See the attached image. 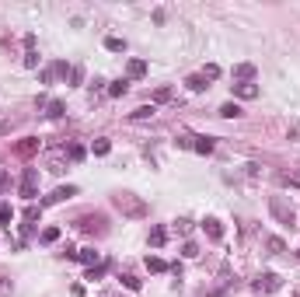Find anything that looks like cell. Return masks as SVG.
Segmentation results:
<instances>
[{"label": "cell", "mask_w": 300, "mask_h": 297, "mask_svg": "<svg viewBox=\"0 0 300 297\" xmlns=\"http://www.w3.org/2000/svg\"><path fill=\"white\" fill-rule=\"evenodd\" d=\"M112 206H116L122 217H133V220H143L150 210H147V203L140 199V196H133V193H116L112 196Z\"/></svg>", "instance_id": "1"}, {"label": "cell", "mask_w": 300, "mask_h": 297, "mask_svg": "<svg viewBox=\"0 0 300 297\" xmlns=\"http://www.w3.org/2000/svg\"><path fill=\"white\" fill-rule=\"evenodd\" d=\"M269 213L279 220V224H286V228H293V210H290V203L283 199V196H269Z\"/></svg>", "instance_id": "2"}, {"label": "cell", "mask_w": 300, "mask_h": 297, "mask_svg": "<svg viewBox=\"0 0 300 297\" xmlns=\"http://www.w3.org/2000/svg\"><path fill=\"white\" fill-rule=\"evenodd\" d=\"M251 287H255V294H276V290L283 287V280H279L276 273H262V276H258Z\"/></svg>", "instance_id": "3"}, {"label": "cell", "mask_w": 300, "mask_h": 297, "mask_svg": "<svg viewBox=\"0 0 300 297\" xmlns=\"http://www.w3.org/2000/svg\"><path fill=\"white\" fill-rule=\"evenodd\" d=\"M77 196V185H60V189H53L39 206H53V203H66V199H73Z\"/></svg>", "instance_id": "4"}, {"label": "cell", "mask_w": 300, "mask_h": 297, "mask_svg": "<svg viewBox=\"0 0 300 297\" xmlns=\"http://www.w3.org/2000/svg\"><path fill=\"white\" fill-rule=\"evenodd\" d=\"M35 182H39V171L35 168H25V178H21V196L31 203L35 199Z\"/></svg>", "instance_id": "5"}, {"label": "cell", "mask_w": 300, "mask_h": 297, "mask_svg": "<svg viewBox=\"0 0 300 297\" xmlns=\"http://www.w3.org/2000/svg\"><path fill=\"white\" fill-rule=\"evenodd\" d=\"M234 81L251 84V81H255V63H238V66H234Z\"/></svg>", "instance_id": "6"}, {"label": "cell", "mask_w": 300, "mask_h": 297, "mask_svg": "<svg viewBox=\"0 0 300 297\" xmlns=\"http://www.w3.org/2000/svg\"><path fill=\"white\" fill-rule=\"evenodd\" d=\"M203 231H206L213 241H220V238H223V224H220L216 217H206V220H203Z\"/></svg>", "instance_id": "7"}, {"label": "cell", "mask_w": 300, "mask_h": 297, "mask_svg": "<svg viewBox=\"0 0 300 297\" xmlns=\"http://www.w3.org/2000/svg\"><path fill=\"white\" fill-rule=\"evenodd\" d=\"M14 151H18L21 158H31L35 151H39V140H35V136H25L21 143H14Z\"/></svg>", "instance_id": "8"}, {"label": "cell", "mask_w": 300, "mask_h": 297, "mask_svg": "<svg viewBox=\"0 0 300 297\" xmlns=\"http://www.w3.org/2000/svg\"><path fill=\"white\" fill-rule=\"evenodd\" d=\"M101 224H105V220H101L98 213H88V217L77 220V228H81V231H101Z\"/></svg>", "instance_id": "9"}, {"label": "cell", "mask_w": 300, "mask_h": 297, "mask_svg": "<svg viewBox=\"0 0 300 297\" xmlns=\"http://www.w3.org/2000/svg\"><path fill=\"white\" fill-rule=\"evenodd\" d=\"M234 95L244 98V101H251V98H258V84H234Z\"/></svg>", "instance_id": "10"}, {"label": "cell", "mask_w": 300, "mask_h": 297, "mask_svg": "<svg viewBox=\"0 0 300 297\" xmlns=\"http://www.w3.org/2000/svg\"><path fill=\"white\" fill-rule=\"evenodd\" d=\"M276 185H283V189H300V178L286 175V171H276Z\"/></svg>", "instance_id": "11"}, {"label": "cell", "mask_w": 300, "mask_h": 297, "mask_svg": "<svg viewBox=\"0 0 300 297\" xmlns=\"http://www.w3.org/2000/svg\"><path fill=\"white\" fill-rule=\"evenodd\" d=\"M220 116H223V119H238V116H241V105H238V101L220 105Z\"/></svg>", "instance_id": "12"}, {"label": "cell", "mask_w": 300, "mask_h": 297, "mask_svg": "<svg viewBox=\"0 0 300 297\" xmlns=\"http://www.w3.org/2000/svg\"><path fill=\"white\" fill-rule=\"evenodd\" d=\"M147 269H150V273H164V269H168V263H164L161 255H147Z\"/></svg>", "instance_id": "13"}, {"label": "cell", "mask_w": 300, "mask_h": 297, "mask_svg": "<svg viewBox=\"0 0 300 297\" xmlns=\"http://www.w3.org/2000/svg\"><path fill=\"white\" fill-rule=\"evenodd\" d=\"M105 49H108V53H126V42L119 39V35H108V39H105Z\"/></svg>", "instance_id": "14"}, {"label": "cell", "mask_w": 300, "mask_h": 297, "mask_svg": "<svg viewBox=\"0 0 300 297\" xmlns=\"http://www.w3.org/2000/svg\"><path fill=\"white\" fill-rule=\"evenodd\" d=\"M192 151H196V154H213V140H210V136H199V140L192 143Z\"/></svg>", "instance_id": "15"}, {"label": "cell", "mask_w": 300, "mask_h": 297, "mask_svg": "<svg viewBox=\"0 0 300 297\" xmlns=\"http://www.w3.org/2000/svg\"><path fill=\"white\" fill-rule=\"evenodd\" d=\"M164 241H168V231H164V228H150V245L161 248Z\"/></svg>", "instance_id": "16"}, {"label": "cell", "mask_w": 300, "mask_h": 297, "mask_svg": "<svg viewBox=\"0 0 300 297\" xmlns=\"http://www.w3.org/2000/svg\"><path fill=\"white\" fill-rule=\"evenodd\" d=\"M126 70H129V77H143V73H147V63H143V60H129Z\"/></svg>", "instance_id": "17"}, {"label": "cell", "mask_w": 300, "mask_h": 297, "mask_svg": "<svg viewBox=\"0 0 300 297\" xmlns=\"http://www.w3.org/2000/svg\"><path fill=\"white\" fill-rule=\"evenodd\" d=\"M46 116H49V119H63V116H66V105H63V101H49V112H46Z\"/></svg>", "instance_id": "18"}, {"label": "cell", "mask_w": 300, "mask_h": 297, "mask_svg": "<svg viewBox=\"0 0 300 297\" xmlns=\"http://www.w3.org/2000/svg\"><path fill=\"white\" fill-rule=\"evenodd\" d=\"M154 112H157V108H154V101H150V105H140V108H133V119H150Z\"/></svg>", "instance_id": "19"}, {"label": "cell", "mask_w": 300, "mask_h": 297, "mask_svg": "<svg viewBox=\"0 0 300 297\" xmlns=\"http://www.w3.org/2000/svg\"><path fill=\"white\" fill-rule=\"evenodd\" d=\"M266 245H269L272 255H283V252H286V241H283V238H266Z\"/></svg>", "instance_id": "20"}, {"label": "cell", "mask_w": 300, "mask_h": 297, "mask_svg": "<svg viewBox=\"0 0 300 297\" xmlns=\"http://www.w3.org/2000/svg\"><path fill=\"white\" fill-rule=\"evenodd\" d=\"M91 151H94V158H105V154L112 151V143H108V140H94V143H91Z\"/></svg>", "instance_id": "21"}, {"label": "cell", "mask_w": 300, "mask_h": 297, "mask_svg": "<svg viewBox=\"0 0 300 297\" xmlns=\"http://www.w3.org/2000/svg\"><path fill=\"white\" fill-rule=\"evenodd\" d=\"M77 259H81V263H88V266H94V263H98V252H94V248H81Z\"/></svg>", "instance_id": "22"}, {"label": "cell", "mask_w": 300, "mask_h": 297, "mask_svg": "<svg viewBox=\"0 0 300 297\" xmlns=\"http://www.w3.org/2000/svg\"><path fill=\"white\" fill-rule=\"evenodd\" d=\"M185 84H189L192 91H206L210 84H206V77H203V73H196V77H189V81H185Z\"/></svg>", "instance_id": "23"}, {"label": "cell", "mask_w": 300, "mask_h": 297, "mask_svg": "<svg viewBox=\"0 0 300 297\" xmlns=\"http://www.w3.org/2000/svg\"><path fill=\"white\" fill-rule=\"evenodd\" d=\"M11 220H14V210H11L7 203H0V224H4V228H11Z\"/></svg>", "instance_id": "24"}, {"label": "cell", "mask_w": 300, "mask_h": 297, "mask_svg": "<svg viewBox=\"0 0 300 297\" xmlns=\"http://www.w3.org/2000/svg\"><path fill=\"white\" fill-rule=\"evenodd\" d=\"M126 91H129V84H126V81H116V84L108 88V95H112V98H122Z\"/></svg>", "instance_id": "25"}, {"label": "cell", "mask_w": 300, "mask_h": 297, "mask_svg": "<svg viewBox=\"0 0 300 297\" xmlns=\"http://www.w3.org/2000/svg\"><path fill=\"white\" fill-rule=\"evenodd\" d=\"M25 66H28V70L39 66V53H35V49H25Z\"/></svg>", "instance_id": "26"}, {"label": "cell", "mask_w": 300, "mask_h": 297, "mask_svg": "<svg viewBox=\"0 0 300 297\" xmlns=\"http://www.w3.org/2000/svg\"><path fill=\"white\" fill-rule=\"evenodd\" d=\"M66 154H70V161H81V158H84V147H81V143H70Z\"/></svg>", "instance_id": "27"}, {"label": "cell", "mask_w": 300, "mask_h": 297, "mask_svg": "<svg viewBox=\"0 0 300 297\" xmlns=\"http://www.w3.org/2000/svg\"><path fill=\"white\" fill-rule=\"evenodd\" d=\"M56 238H60V228H46L42 231V245H53Z\"/></svg>", "instance_id": "28"}, {"label": "cell", "mask_w": 300, "mask_h": 297, "mask_svg": "<svg viewBox=\"0 0 300 297\" xmlns=\"http://www.w3.org/2000/svg\"><path fill=\"white\" fill-rule=\"evenodd\" d=\"M171 95H175L171 88H157V91H154V101H171Z\"/></svg>", "instance_id": "29"}, {"label": "cell", "mask_w": 300, "mask_h": 297, "mask_svg": "<svg viewBox=\"0 0 300 297\" xmlns=\"http://www.w3.org/2000/svg\"><path fill=\"white\" fill-rule=\"evenodd\" d=\"M203 77H206V81H216V77H220V66H216V63H210V66L203 70Z\"/></svg>", "instance_id": "30"}, {"label": "cell", "mask_w": 300, "mask_h": 297, "mask_svg": "<svg viewBox=\"0 0 300 297\" xmlns=\"http://www.w3.org/2000/svg\"><path fill=\"white\" fill-rule=\"evenodd\" d=\"M39 213H42V206H35V203H31V206L25 210V220H28V224H31V220H39Z\"/></svg>", "instance_id": "31"}, {"label": "cell", "mask_w": 300, "mask_h": 297, "mask_svg": "<svg viewBox=\"0 0 300 297\" xmlns=\"http://www.w3.org/2000/svg\"><path fill=\"white\" fill-rule=\"evenodd\" d=\"M84 81V66H73L70 70V84H81Z\"/></svg>", "instance_id": "32"}, {"label": "cell", "mask_w": 300, "mask_h": 297, "mask_svg": "<svg viewBox=\"0 0 300 297\" xmlns=\"http://www.w3.org/2000/svg\"><path fill=\"white\" fill-rule=\"evenodd\" d=\"M175 231H178V234H189L192 224H189V220H175Z\"/></svg>", "instance_id": "33"}, {"label": "cell", "mask_w": 300, "mask_h": 297, "mask_svg": "<svg viewBox=\"0 0 300 297\" xmlns=\"http://www.w3.org/2000/svg\"><path fill=\"white\" fill-rule=\"evenodd\" d=\"M122 283H126V290H140V280H136V276H129V273L122 276Z\"/></svg>", "instance_id": "34"}, {"label": "cell", "mask_w": 300, "mask_h": 297, "mask_svg": "<svg viewBox=\"0 0 300 297\" xmlns=\"http://www.w3.org/2000/svg\"><path fill=\"white\" fill-rule=\"evenodd\" d=\"M7 294H11V280L0 273V297H7Z\"/></svg>", "instance_id": "35"}, {"label": "cell", "mask_w": 300, "mask_h": 297, "mask_svg": "<svg viewBox=\"0 0 300 297\" xmlns=\"http://www.w3.org/2000/svg\"><path fill=\"white\" fill-rule=\"evenodd\" d=\"M181 252H185V259H196V255H199V248H196L192 241H185V248H181Z\"/></svg>", "instance_id": "36"}, {"label": "cell", "mask_w": 300, "mask_h": 297, "mask_svg": "<svg viewBox=\"0 0 300 297\" xmlns=\"http://www.w3.org/2000/svg\"><path fill=\"white\" fill-rule=\"evenodd\" d=\"M7 189H11V175L0 171V193H7Z\"/></svg>", "instance_id": "37"}, {"label": "cell", "mask_w": 300, "mask_h": 297, "mask_svg": "<svg viewBox=\"0 0 300 297\" xmlns=\"http://www.w3.org/2000/svg\"><path fill=\"white\" fill-rule=\"evenodd\" d=\"M101 273H105V266H91V273H88V280H98Z\"/></svg>", "instance_id": "38"}]
</instances>
